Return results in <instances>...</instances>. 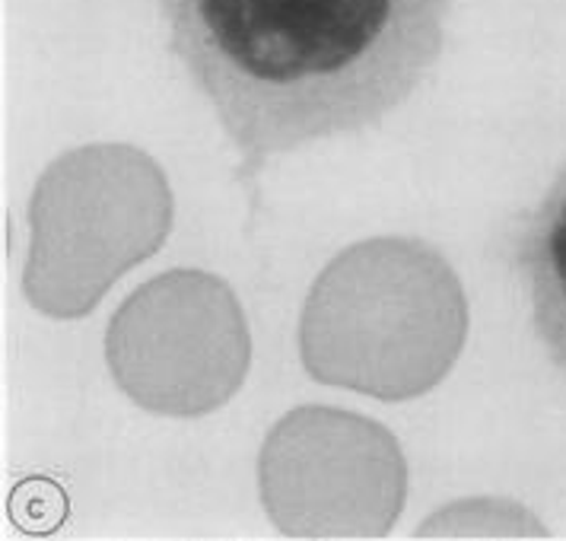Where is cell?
<instances>
[{
	"instance_id": "cell-1",
	"label": "cell",
	"mask_w": 566,
	"mask_h": 541,
	"mask_svg": "<svg viewBox=\"0 0 566 541\" xmlns=\"http://www.w3.org/2000/svg\"><path fill=\"white\" fill-rule=\"evenodd\" d=\"M166 52L255 185L277 156L382 128L437 71L452 0H156Z\"/></svg>"
},
{
	"instance_id": "cell-2",
	"label": "cell",
	"mask_w": 566,
	"mask_h": 541,
	"mask_svg": "<svg viewBox=\"0 0 566 541\" xmlns=\"http://www.w3.org/2000/svg\"><path fill=\"white\" fill-rule=\"evenodd\" d=\"M510 268L525 290L532 332L566 383V166L510 239Z\"/></svg>"
}]
</instances>
